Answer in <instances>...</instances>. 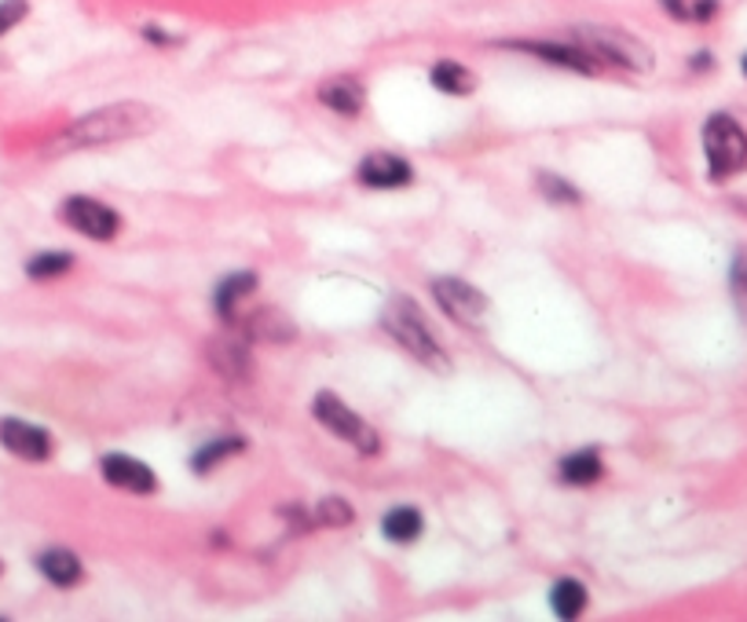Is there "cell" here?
Segmentation results:
<instances>
[{"label": "cell", "mask_w": 747, "mask_h": 622, "mask_svg": "<svg viewBox=\"0 0 747 622\" xmlns=\"http://www.w3.org/2000/svg\"><path fill=\"white\" fill-rule=\"evenodd\" d=\"M549 608H554L557 619H579L587 611V589L576 578H557L554 589H549Z\"/></svg>", "instance_id": "17"}, {"label": "cell", "mask_w": 747, "mask_h": 622, "mask_svg": "<svg viewBox=\"0 0 747 622\" xmlns=\"http://www.w3.org/2000/svg\"><path fill=\"white\" fill-rule=\"evenodd\" d=\"M0 443L22 462H48L52 457V436L33 421L4 418L0 421Z\"/></svg>", "instance_id": "9"}, {"label": "cell", "mask_w": 747, "mask_h": 622, "mask_svg": "<svg viewBox=\"0 0 747 622\" xmlns=\"http://www.w3.org/2000/svg\"><path fill=\"white\" fill-rule=\"evenodd\" d=\"M703 155L711 180H729L747 169V133L729 114H714L703 125Z\"/></svg>", "instance_id": "4"}, {"label": "cell", "mask_w": 747, "mask_h": 622, "mask_svg": "<svg viewBox=\"0 0 747 622\" xmlns=\"http://www.w3.org/2000/svg\"><path fill=\"white\" fill-rule=\"evenodd\" d=\"M744 73H747V56H744Z\"/></svg>", "instance_id": "28"}, {"label": "cell", "mask_w": 747, "mask_h": 622, "mask_svg": "<svg viewBox=\"0 0 747 622\" xmlns=\"http://www.w3.org/2000/svg\"><path fill=\"white\" fill-rule=\"evenodd\" d=\"M513 48H524V52H532V56H538L543 63H554V67H565V70H576V73H587V78H593V73L601 70V63L593 59L582 45H546V41H524V45H513Z\"/></svg>", "instance_id": "11"}, {"label": "cell", "mask_w": 747, "mask_h": 622, "mask_svg": "<svg viewBox=\"0 0 747 622\" xmlns=\"http://www.w3.org/2000/svg\"><path fill=\"white\" fill-rule=\"evenodd\" d=\"M422 512H417L414 506H395V509H389L384 512V520H381V534L389 542H395V545H411V542H417L422 539Z\"/></svg>", "instance_id": "14"}, {"label": "cell", "mask_w": 747, "mask_h": 622, "mask_svg": "<svg viewBox=\"0 0 747 622\" xmlns=\"http://www.w3.org/2000/svg\"><path fill=\"white\" fill-rule=\"evenodd\" d=\"M601 476H604V465L598 451H576L560 457V479H565L568 487H590L598 484Z\"/></svg>", "instance_id": "15"}, {"label": "cell", "mask_w": 747, "mask_h": 622, "mask_svg": "<svg viewBox=\"0 0 747 622\" xmlns=\"http://www.w3.org/2000/svg\"><path fill=\"white\" fill-rule=\"evenodd\" d=\"M319 103L330 106L334 114L356 117L363 111V103H367V92H363V84L356 78H330L323 89H319Z\"/></svg>", "instance_id": "12"}, {"label": "cell", "mask_w": 747, "mask_h": 622, "mask_svg": "<svg viewBox=\"0 0 747 622\" xmlns=\"http://www.w3.org/2000/svg\"><path fill=\"white\" fill-rule=\"evenodd\" d=\"M209 355H213V366H216L224 377H246V370H249V352H246V348H242L238 341H213V348H209Z\"/></svg>", "instance_id": "19"}, {"label": "cell", "mask_w": 747, "mask_h": 622, "mask_svg": "<svg viewBox=\"0 0 747 622\" xmlns=\"http://www.w3.org/2000/svg\"><path fill=\"white\" fill-rule=\"evenodd\" d=\"M59 216L74 227V231H81L85 238H96V242H110V238H118V231H121V216L103 202L85 199V194L66 199Z\"/></svg>", "instance_id": "7"}, {"label": "cell", "mask_w": 747, "mask_h": 622, "mask_svg": "<svg viewBox=\"0 0 747 622\" xmlns=\"http://www.w3.org/2000/svg\"><path fill=\"white\" fill-rule=\"evenodd\" d=\"M411 180H414L411 161L400 158V155H389V150H374V155H367L359 161V183H363V188L395 191V188H406Z\"/></svg>", "instance_id": "10"}, {"label": "cell", "mask_w": 747, "mask_h": 622, "mask_svg": "<svg viewBox=\"0 0 747 622\" xmlns=\"http://www.w3.org/2000/svg\"><path fill=\"white\" fill-rule=\"evenodd\" d=\"M428 81H433V89L447 92V95H469L477 89V78H472L469 67H461L455 59H439L433 70H428Z\"/></svg>", "instance_id": "16"}, {"label": "cell", "mask_w": 747, "mask_h": 622, "mask_svg": "<svg viewBox=\"0 0 747 622\" xmlns=\"http://www.w3.org/2000/svg\"><path fill=\"white\" fill-rule=\"evenodd\" d=\"M30 4L26 0H0V37L8 34V30H15L22 19H26Z\"/></svg>", "instance_id": "25"}, {"label": "cell", "mask_w": 747, "mask_h": 622, "mask_svg": "<svg viewBox=\"0 0 747 622\" xmlns=\"http://www.w3.org/2000/svg\"><path fill=\"white\" fill-rule=\"evenodd\" d=\"M433 297H436L439 308L450 315V319L461 323V326H472V330H480L491 315V301L466 279H436Z\"/></svg>", "instance_id": "6"}, {"label": "cell", "mask_w": 747, "mask_h": 622, "mask_svg": "<svg viewBox=\"0 0 747 622\" xmlns=\"http://www.w3.org/2000/svg\"><path fill=\"white\" fill-rule=\"evenodd\" d=\"M381 323H384V330L392 333V341L400 348H406V352H411L422 366L436 370V374H447V370H450L447 352L439 348L436 333L428 330L422 308H417L411 297H395L389 308H384Z\"/></svg>", "instance_id": "2"}, {"label": "cell", "mask_w": 747, "mask_h": 622, "mask_svg": "<svg viewBox=\"0 0 747 622\" xmlns=\"http://www.w3.org/2000/svg\"><path fill=\"white\" fill-rule=\"evenodd\" d=\"M242 446H246V443H242L238 436H231V440H216V443H209V446H202V451H198V454L191 457V468H194V473H209V468L220 465V462H224V457L238 454Z\"/></svg>", "instance_id": "21"}, {"label": "cell", "mask_w": 747, "mask_h": 622, "mask_svg": "<svg viewBox=\"0 0 747 622\" xmlns=\"http://www.w3.org/2000/svg\"><path fill=\"white\" fill-rule=\"evenodd\" d=\"M99 473L110 487L129 490V495H154L158 490V476H154L150 465L136 462L129 454H103L99 457Z\"/></svg>", "instance_id": "8"}, {"label": "cell", "mask_w": 747, "mask_h": 622, "mask_svg": "<svg viewBox=\"0 0 747 622\" xmlns=\"http://www.w3.org/2000/svg\"><path fill=\"white\" fill-rule=\"evenodd\" d=\"M257 290V275H231V279H224L216 286V312L224 315V319H235V304L242 301V297H249V293Z\"/></svg>", "instance_id": "18"}, {"label": "cell", "mask_w": 747, "mask_h": 622, "mask_svg": "<svg viewBox=\"0 0 747 622\" xmlns=\"http://www.w3.org/2000/svg\"><path fill=\"white\" fill-rule=\"evenodd\" d=\"M253 333H257V337H268V341H286L290 326H286L271 308H264V312L257 315V319H253Z\"/></svg>", "instance_id": "23"}, {"label": "cell", "mask_w": 747, "mask_h": 622, "mask_svg": "<svg viewBox=\"0 0 747 622\" xmlns=\"http://www.w3.org/2000/svg\"><path fill=\"white\" fill-rule=\"evenodd\" d=\"M538 188H543V194L549 202H568V205L579 202V191L571 188V183L560 180V177H538Z\"/></svg>", "instance_id": "24"}, {"label": "cell", "mask_w": 747, "mask_h": 622, "mask_svg": "<svg viewBox=\"0 0 747 622\" xmlns=\"http://www.w3.org/2000/svg\"><path fill=\"white\" fill-rule=\"evenodd\" d=\"M70 268H74V257L63 253V249H55V253H37L26 260V275L33 282H52V279L66 275Z\"/></svg>", "instance_id": "20"}, {"label": "cell", "mask_w": 747, "mask_h": 622, "mask_svg": "<svg viewBox=\"0 0 747 622\" xmlns=\"http://www.w3.org/2000/svg\"><path fill=\"white\" fill-rule=\"evenodd\" d=\"M659 4H664L678 23H689V0H659Z\"/></svg>", "instance_id": "27"}, {"label": "cell", "mask_w": 747, "mask_h": 622, "mask_svg": "<svg viewBox=\"0 0 747 622\" xmlns=\"http://www.w3.org/2000/svg\"><path fill=\"white\" fill-rule=\"evenodd\" d=\"M312 414H315V421L323 425L330 436H337V440H345L348 446H356L359 454L374 457L381 451L378 432H374L356 410H348L337 396H330V392H319V396L312 399Z\"/></svg>", "instance_id": "5"}, {"label": "cell", "mask_w": 747, "mask_h": 622, "mask_svg": "<svg viewBox=\"0 0 747 622\" xmlns=\"http://www.w3.org/2000/svg\"><path fill=\"white\" fill-rule=\"evenodd\" d=\"M352 520H356V512L345 498H323L315 506V523H326V528H345Z\"/></svg>", "instance_id": "22"}, {"label": "cell", "mask_w": 747, "mask_h": 622, "mask_svg": "<svg viewBox=\"0 0 747 622\" xmlns=\"http://www.w3.org/2000/svg\"><path fill=\"white\" fill-rule=\"evenodd\" d=\"M37 572L48 578L52 586H77L81 583V575H85V567L81 561H77V553L70 550H63V545H52V550H44L37 556Z\"/></svg>", "instance_id": "13"}, {"label": "cell", "mask_w": 747, "mask_h": 622, "mask_svg": "<svg viewBox=\"0 0 747 622\" xmlns=\"http://www.w3.org/2000/svg\"><path fill=\"white\" fill-rule=\"evenodd\" d=\"M576 45H582L598 63H609V67L631 70V73H645L653 70V52H648L645 41H637L626 30L615 26H576Z\"/></svg>", "instance_id": "3"}, {"label": "cell", "mask_w": 747, "mask_h": 622, "mask_svg": "<svg viewBox=\"0 0 747 622\" xmlns=\"http://www.w3.org/2000/svg\"><path fill=\"white\" fill-rule=\"evenodd\" d=\"M158 125V117L147 103H114V106H99L96 114L74 122L66 133L55 139L52 150L63 155V150H88V147H107V144H121V139H136L147 136L150 128Z\"/></svg>", "instance_id": "1"}, {"label": "cell", "mask_w": 747, "mask_h": 622, "mask_svg": "<svg viewBox=\"0 0 747 622\" xmlns=\"http://www.w3.org/2000/svg\"><path fill=\"white\" fill-rule=\"evenodd\" d=\"M714 15H718V0H692L689 4V19L696 23H711Z\"/></svg>", "instance_id": "26"}, {"label": "cell", "mask_w": 747, "mask_h": 622, "mask_svg": "<svg viewBox=\"0 0 747 622\" xmlns=\"http://www.w3.org/2000/svg\"><path fill=\"white\" fill-rule=\"evenodd\" d=\"M0 572H4V564H0Z\"/></svg>", "instance_id": "29"}]
</instances>
